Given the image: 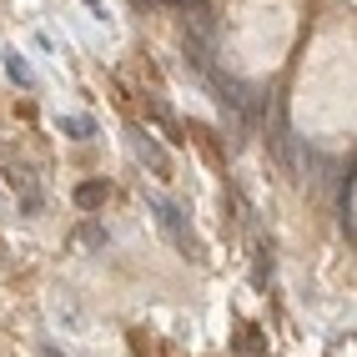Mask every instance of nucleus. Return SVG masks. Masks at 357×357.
I'll list each match as a JSON object with an SVG mask.
<instances>
[{
  "label": "nucleus",
  "mask_w": 357,
  "mask_h": 357,
  "mask_svg": "<svg viewBox=\"0 0 357 357\" xmlns=\"http://www.w3.org/2000/svg\"><path fill=\"white\" fill-rule=\"evenodd\" d=\"M106 202V181H86L76 186V206H101Z\"/></svg>",
  "instance_id": "1"
}]
</instances>
